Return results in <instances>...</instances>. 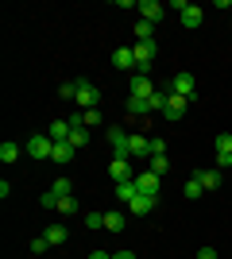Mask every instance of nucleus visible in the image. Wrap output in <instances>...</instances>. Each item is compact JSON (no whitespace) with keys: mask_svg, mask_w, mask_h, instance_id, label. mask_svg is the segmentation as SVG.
<instances>
[{"mask_svg":"<svg viewBox=\"0 0 232 259\" xmlns=\"http://www.w3.org/2000/svg\"><path fill=\"white\" fill-rule=\"evenodd\" d=\"M198 182L205 186V190H217V186H221V170H198Z\"/></svg>","mask_w":232,"mask_h":259,"instance_id":"21","label":"nucleus"},{"mask_svg":"<svg viewBox=\"0 0 232 259\" xmlns=\"http://www.w3.org/2000/svg\"><path fill=\"white\" fill-rule=\"evenodd\" d=\"M135 12H140V20H147V23H159V20H163V4H159V0H140Z\"/></svg>","mask_w":232,"mask_h":259,"instance_id":"9","label":"nucleus"},{"mask_svg":"<svg viewBox=\"0 0 232 259\" xmlns=\"http://www.w3.org/2000/svg\"><path fill=\"white\" fill-rule=\"evenodd\" d=\"M109 174H112V182H132V178H135V174H132V159H120V155H112Z\"/></svg>","mask_w":232,"mask_h":259,"instance_id":"5","label":"nucleus"},{"mask_svg":"<svg viewBox=\"0 0 232 259\" xmlns=\"http://www.w3.org/2000/svg\"><path fill=\"white\" fill-rule=\"evenodd\" d=\"M166 97H170V93H159V89H155L151 97H147V105H151V108H159V112H163V105H166Z\"/></svg>","mask_w":232,"mask_h":259,"instance_id":"30","label":"nucleus"},{"mask_svg":"<svg viewBox=\"0 0 232 259\" xmlns=\"http://www.w3.org/2000/svg\"><path fill=\"white\" fill-rule=\"evenodd\" d=\"M186 105H194V101L170 93V97H166V105H163V116H166V120H182V116H186Z\"/></svg>","mask_w":232,"mask_h":259,"instance_id":"7","label":"nucleus"},{"mask_svg":"<svg viewBox=\"0 0 232 259\" xmlns=\"http://www.w3.org/2000/svg\"><path fill=\"white\" fill-rule=\"evenodd\" d=\"M97 101H101L97 85L81 77V81H77V93H74V105H77V112H89V108H97Z\"/></svg>","mask_w":232,"mask_h":259,"instance_id":"1","label":"nucleus"},{"mask_svg":"<svg viewBox=\"0 0 232 259\" xmlns=\"http://www.w3.org/2000/svg\"><path fill=\"white\" fill-rule=\"evenodd\" d=\"M147 170H151V174H159V178H163V174L170 170V159H166V155H155V159H147Z\"/></svg>","mask_w":232,"mask_h":259,"instance_id":"20","label":"nucleus"},{"mask_svg":"<svg viewBox=\"0 0 232 259\" xmlns=\"http://www.w3.org/2000/svg\"><path fill=\"white\" fill-rule=\"evenodd\" d=\"M116 197H120L124 205H128L132 197H140V186H135V178H132V182H116Z\"/></svg>","mask_w":232,"mask_h":259,"instance_id":"17","label":"nucleus"},{"mask_svg":"<svg viewBox=\"0 0 232 259\" xmlns=\"http://www.w3.org/2000/svg\"><path fill=\"white\" fill-rule=\"evenodd\" d=\"M58 213L74 217V213H77V197H58Z\"/></svg>","mask_w":232,"mask_h":259,"instance_id":"28","label":"nucleus"},{"mask_svg":"<svg viewBox=\"0 0 232 259\" xmlns=\"http://www.w3.org/2000/svg\"><path fill=\"white\" fill-rule=\"evenodd\" d=\"M147 147H151V159H155V155H166V140H163V136H151Z\"/></svg>","mask_w":232,"mask_h":259,"instance_id":"29","label":"nucleus"},{"mask_svg":"<svg viewBox=\"0 0 232 259\" xmlns=\"http://www.w3.org/2000/svg\"><path fill=\"white\" fill-rule=\"evenodd\" d=\"M132 51H135V70H140V74H147V70H151L155 51H159V47H155V39H151V43H132Z\"/></svg>","mask_w":232,"mask_h":259,"instance_id":"4","label":"nucleus"},{"mask_svg":"<svg viewBox=\"0 0 232 259\" xmlns=\"http://www.w3.org/2000/svg\"><path fill=\"white\" fill-rule=\"evenodd\" d=\"M170 93H178V97H186V101H194V74H174L170 77Z\"/></svg>","mask_w":232,"mask_h":259,"instance_id":"6","label":"nucleus"},{"mask_svg":"<svg viewBox=\"0 0 232 259\" xmlns=\"http://www.w3.org/2000/svg\"><path fill=\"white\" fill-rule=\"evenodd\" d=\"M128 209H132V217H147V213L155 209V197H144V194H140V197H132V201H128Z\"/></svg>","mask_w":232,"mask_h":259,"instance_id":"14","label":"nucleus"},{"mask_svg":"<svg viewBox=\"0 0 232 259\" xmlns=\"http://www.w3.org/2000/svg\"><path fill=\"white\" fill-rule=\"evenodd\" d=\"M128 112H132V116H147V112H151V105H147L144 97H128Z\"/></svg>","mask_w":232,"mask_h":259,"instance_id":"24","label":"nucleus"},{"mask_svg":"<svg viewBox=\"0 0 232 259\" xmlns=\"http://www.w3.org/2000/svg\"><path fill=\"white\" fill-rule=\"evenodd\" d=\"M105 140H109L112 155H120V159H132V136H128L124 128H109V132H105Z\"/></svg>","mask_w":232,"mask_h":259,"instance_id":"2","label":"nucleus"},{"mask_svg":"<svg viewBox=\"0 0 232 259\" xmlns=\"http://www.w3.org/2000/svg\"><path fill=\"white\" fill-rule=\"evenodd\" d=\"M89 259H112V255H109V251H93Z\"/></svg>","mask_w":232,"mask_h":259,"instance_id":"37","label":"nucleus"},{"mask_svg":"<svg viewBox=\"0 0 232 259\" xmlns=\"http://www.w3.org/2000/svg\"><path fill=\"white\" fill-rule=\"evenodd\" d=\"M27 155H35V159H51V155H55V140H51V136H31V140H27Z\"/></svg>","mask_w":232,"mask_h":259,"instance_id":"3","label":"nucleus"},{"mask_svg":"<svg viewBox=\"0 0 232 259\" xmlns=\"http://www.w3.org/2000/svg\"><path fill=\"white\" fill-rule=\"evenodd\" d=\"M43 236L51 240V244H62V240H66V228H62V225H47Z\"/></svg>","mask_w":232,"mask_h":259,"instance_id":"27","label":"nucleus"},{"mask_svg":"<svg viewBox=\"0 0 232 259\" xmlns=\"http://www.w3.org/2000/svg\"><path fill=\"white\" fill-rule=\"evenodd\" d=\"M201 20H205V12H201L198 4H190V8L182 12V27H190V31H194V27H201Z\"/></svg>","mask_w":232,"mask_h":259,"instance_id":"15","label":"nucleus"},{"mask_svg":"<svg viewBox=\"0 0 232 259\" xmlns=\"http://www.w3.org/2000/svg\"><path fill=\"white\" fill-rule=\"evenodd\" d=\"M151 39H155V23L140 20V23H135V43H151Z\"/></svg>","mask_w":232,"mask_h":259,"instance_id":"19","label":"nucleus"},{"mask_svg":"<svg viewBox=\"0 0 232 259\" xmlns=\"http://www.w3.org/2000/svg\"><path fill=\"white\" fill-rule=\"evenodd\" d=\"M81 120H85V128H93V124H101V108H89V112H81Z\"/></svg>","mask_w":232,"mask_h":259,"instance_id":"32","label":"nucleus"},{"mask_svg":"<svg viewBox=\"0 0 232 259\" xmlns=\"http://www.w3.org/2000/svg\"><path fill=\"white\" fill-rule=\"evenodd\" d=\"M217 166H232V136L224 132V136H217Z\"/></svg>","mask_w":232,"mask_h":259,"instance_id":"10","label":"nucleus"},{"mask_svg":"<svg viewBox=\"0 0 232 259\" xmlns=\"http://www.w3.org/2000/svg\"><path fill=\"white\" fill-rule=\"evenodd\" d=\"M135 186H140V194H144V197H159V174L140 170V174H135Z\"/></svg>","mask_w":232,"mask_h":259,"instance_id":"8","label":"nucleus"},{"mask_svg":"<svg viewBox=\"0 0 232 259\" xmlns=\"http://www.w3.org/2000/svg\"><path fill=\"white\" fill-rule=\"evenodd\" d=\"M182 194H186V197H190V201H194V197H201V194H205V186H201V182H198V174H194V178H190V182H186V186H182Z\"/></svg>","mask_w":232,"mask_h":259,"instance_id":"25","label":"nucleus"},{"mask_svg":"<svg viewBox=\"0 0 232 259\" xmlns=\"http://www.w3.org/2000/svg\"><path fill=\"white\" fill-rule=\"evenodd\" d=\"M112 66H116V70H132L135 66V51L132 47H116V51H112Z\"/></svg>","mask_w":232,"mask_h":259,"instance_id":"11","label":"nucleus"},{"mask_svg":"<svg viewBox=\"0 0 232 259\" xmlns=\"http://www.w3.org/2000/svg\"><path fill=\"white\" fill-rule=\"evenodd\" d=\"M47 136H51L55 143H66L70 140V120H55V124L47 128Z\"/></svg>","mask_w":232,"mask_h":259,"instance_id":"16","label":"nucleus"},{"mask_svg":"<svg viewBox=\"0 0 232 259\" xmlns=\"http://www.w3.org/2000/svg\"><path fill=\"white\" fill-rule=\"evenodd\" d=\"M47 248H51V240H47V236H35L31 240V251H35V255H43Z\"/></svg>","mask_w":232,"mask_h":259,"instance_id":"33","label":"nucleus"},{"mask_svg":"<svg viewBox=\"0 0 232 259\" xmlns=\"http://www.w3.org/2000/svg\"><path fill=\"white\" fill-rule=\"evenodd\" d=\"M74 93H77V81H66V85L58 89V97H62V101H74Z\"/></svg>","mask_w":232,"mask_h":259,"instance_id":"34","label":"nucleus"},{"mask_svg":"<svg viewBox=\"0 0 232 259\" xmlns=\"http://www.w3.org/2000/svg\"><path fill=\"white\" fill-rule=\"evenodd\" d=\"M85 228H105V213H85Z\"/></svg>","mask_w":232,"mask_h":259,"instance_id":"31","label":"nucleus"},{"mask_svg":"<svg viewBox=\"0 0 232 259\" xmlns=\"http://www.w3.org/2000/svg\"><path fill=\"white\" fill-rule=\"evenodd\" d=\"M132 155H135V159H151V147H147V136H132Z\"/></svg>","mask_w":232,"mask_h":259,"instance_id":"22","label":"nucleus"},{"mask_svg":"<svg viewBox=\"0 0 232 259\" xmlns=\"http://www.w3.org/2000/svg\"><path fill=\"white\" fill-rule=\"evenodd\" d=\"M51 194H58V197H74V186H70V178H55Z\"/></svg>","mask_w":232,"mask_h":259,"instance_id":"26","label":"nucleus"},{"mask_svg":"<svg viewBox=\"0 0 232 259\" xmlns=\"http://www.w3.org/2000/svg\"><path fill=\"white\" fill-rule=\"evenodd\" d=\"M151 93H155V89H151V77H147V74H135L132 77V97H151Z\"/></svg>","mask_w":232,"mask_h":259,"instance_id":"12","label":"nucleus"},{"mask_svg":"<svg viewBox=\"0 0 232 259\" xmlns=\"http://www.w3.org/2000/svg\"><path fill=\"white\" fill-rule=\"evenodd\" d=\"M124 225H128V217H124V213H116V209L105 213V228H109V232H124Z\"/></svg>","mask_w":232,"mask_h":259,"instance_id":"18","label":"nucleus"},{"mask_svg":"<svg viewBox=\"0 0 232 259\" xmlns=\"http://www.w3.org/2000/svg\"><path fill=\"white\" fill-rule=\"evenodd\" d=\"M74 151H77V147H74V143H55V155H51V162H58V166H66V162L70 159H74Z\"/></svg>","mask_w":232,"mask_h":259,"instance_id":"13","label":"nucleus"},{"mask_svg":"<svg viewBox=\"0 0 232 259\" xmlns=\"http://www.w3.org/2000/svg\"><path fill=\"white\" fill-rule=\"evenodd\" d=\"M198 259H217V251H213V248H201V251H198Z\"/></svg>","mask_w":232,"mask_h":259,"instance_id":"36","label":"nucleus"},{"mask_svg":"<svg viewBox=\"0 0 232 259\" xmlns=\"http://www.w3.org/2000/svg\"><path fill=\"white\" fill-rule=\"evenodd\" d=\"M39 205H43V209H58V194H51V190H47V194L39 197Z\"/></svg>","mask_w":232,"mask_h":259,"instance_id":"35","label":"nucleus"},{"mask_svg":"<svg viewBox=\"0 0 232 259\" xmlns=\"http://www.w3.org/2000/svg\"><path fill=\"white\" fill-rule=\"evenodd\" d=\"M16 159H20V143H0V162H16Z\"/></svg>","mask_w":232,"mask_h":259,"instance_id":"23","label":"nucleus"},{"mask_svg":"<svg viewBox=\"0 0 232 259\" xmlns=\"http://www.w3.org/2000/svg\"><path fill=\"white\" fill-rule=\"evenodd\" d=\"M112 259H135V255H132V251H116Z\"/></svg>","mask_w":232,"mask_h":259,"instance_id":"38","label":"nucleus"}]
</instances>
